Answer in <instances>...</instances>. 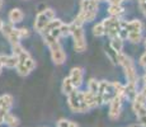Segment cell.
<instances>
[{
	"instance_id": "obj_5",
	"label": "cell",
	"mask_w": 146,
	"mask_h": 127,
	"mask_svg": "<svg viewBox=\"0 0 146 127\" xmlns=\"http://www.w3.org/2000/svg\"><path fill=\"white\" fill-rule=\"evenodd\" d=\"M116 95L117 93H116V89H114L113 83H109V81H106V80L99 81V93L97 94L98 106L109 103Z\"/></svg>"
},
{
	"instance_id": "obj_35",
	"label": "cell",
	"mask_w": 146,
	"mask_h": 127,
	"mask_svg": "<svg viewBox=\"0 0 146 127\" xmlns=\"http://www.w3.org/2000/svg\"><path fill=\"white\" fill-rule=\"evenodd\" d=\"M3 67H4V65H3V61H1V59H0V74H1V71H3Z\"/></svg>"
},
{
	"instance_id": "obj_24",
	"label": "cell",
	"mask_w": 146,
	"mask_h": 127,
	"mask_svg": "<svg viewBox=\"0 0 146 127\" xmlns=\"http://www.w3.org/2000/svg\"><path fill=\"white\" fill-rule=\"evenodd\" d=\"M106 53H107V56L109 57V60H111L112 63L118 64V56H119L121 52H117V51H114L111 46H108V47H106Z\"/></svg>"
},
{
	"instance_id": "obj_6",
	"label": "cell",
	"mask_w": 146,
	"mask_h": 127,
	"mask_svg": "<svg viewBox=\"0 0 146 127\" xmlns=\"http://www.w3.org/2000/svg\"><path fill=\"white\" fill-rule=\"evenodd\" d=\"M71 27V32L70 35L72 36L74 39V49L76 52H84L86 50V41H85V33H84L83 25H75L70 24Z\"/></svg>"
},
{
	"instance_id": "obj_19",
	"label": "cell",
	"mask_w": 146,
	"mask_h": 127,
	"mask_svg": "<svg viewBox=\"0 0 146 127\" xmlns=\"http://www.w3.org/2000/svg\"><path fill=\"white\" fill-rule=\"evenodd\" d=\"M84 98H85V102L86 104H88L89 108H95V107H98V102H97V95L93 94L92 92H89V90H85L84 92Z\"/></svg>"
},
{
	"instance_id": "obj_14",
	"label": "cell",
	"mask_w": 146,
	"mask_h": 127,
	"mask_svg": "<svg viewBox=\"0 0 146 127\" xmlns=\"http://www.w3.org/2000/svg\"><path fill=\"white\" fill-rule=\"evenodd\" d=\"M80 10L85 13H97L98 12V0H81Z\"/></svg>"
},
{
	"instance_id": "obj_39",
	"label": "cell",
	"mask_w": 146,
	"mask_h": 127,
	"mask_svg": "<svg viewBox=\"0 0 146 127\" xmlns=\"http://www.w3.org/2000/svg\"><path fill=\"white\" fill-rule=\"evenodd\" d=\"M100 1H109V3H112L113 0H100Z\"/></svg>"
},
{
	"instance_id": "obj_9",
	"label": "cell",
	"mask_w": 146,
	"mask_h": 127,
	"mask_svg": "<svg viewBox=\"0 0 146 127\" xmlns=\"http://www.w3.org/2000/svg\"><path fill=\"white\" fill-rule=\"evenodd\" d=\"M123 100L125 98L119 97V95H116L111 102H109V118L113 121L118 120L121 113H122V107H123Z\"/></svg>"
},
{
	"instance_id": "obj_34",
	"label": "cell",
	"mask_w": 146,
	"mask_h": 127,
	"mask_svg": "<svg viewBox=\"0 0 146 127\" xmlns=\"http://www.w3.org/2000/svg\"><path fill=\"white\" fill-rule=\"evenodd\" d=\"M122 1H125V0H113V1H112L111 4H121Z\"/></svg>"
},
{
	"instance_id": "obj_13",
	"label": "cell",
	"mask_w": 146,
	"mask_h": 127,
	"mask_svg": "<svg viewBox=\"0 0 146 127\" xmlns=\"http://www.w3.org/2000/svg\"><path fill=\"white\" fill-rule=\"evenodd\" d=\"M70 80L71 83L74 84V86L76 89H79L83 84V79H84V71L81 67H72L71 71H70V75H69Z\"/></svg>"
},
{
	"instance_id": "obj_7",
	"label": "cell",
	"mask_w": 146,
	"mask_h": 127,
	"mask_svg": "<svg viewBox=\"0 0 146 127\" xmlns=\"http://www.w3.org/2000/svg\"><path fill=\"white\" fill-rule=\"evenodd\" d=\"M56 18V13L55 10L51 9V8H47V9L42 10L41 13L37 14V17H36V21H35V29L37 31V32L42 33L43 32V29L48 25V23L51 21Z\"/></svg>"
},
{
	"instance_id": "obj_2",
	"label": "cell",
	"mask_w": 146,
	"mask_h": 127,
	"mask_svg": "<svg viewBox=\"0 0 146 127\" xmlns=\"http://www.w3.org/2000/svg\"><path fill=\"white\" fill-rule=\"evenodd\" d=\"M67 106H69L70 111L74 113H85L90 109L84 98V92L78 89H75L74 92L67 95Z\"/></svg>"
},
{
	"instance_id": "obj_10",
	"label": "cell",
	"mask_w": 146,
	"mask_h": 127,
	"mask_svg": "<svg viewBox=\"0 0 146 127\" xmlns=\"http://www.w3.org/2000/svg\"><path fill=\"white\" fill-rule=\"evenodd\" d=\"M3 35L4 37L8 39L12 45H15V43H19L21 41V33H19V28H15L13 25V23H8V24H4L1 29Z\"/></svg>"
},
{
	"instance_id": "obj_8",
	"label": "cell",
	"mask_w": 146,
	"mask_h": 127,
	"mask_svg": "<svg viewBox=\"0 0 146 127\" xmlns=\"http://www.w3.org/2000/svg\"><path fill=\"white\" fill-rule=\"evenodd\" d=\"M102 23L104 24L107 36H109L111 38L118 37L121 25H122V21H121L118 17H109V18H106Z\"/></svg>"
},
{
	"instance_id": "obj_29",
	"label": "cell",
	"mask_w": 146,
	"mask_h": 127,
	"mask_svg": "<svg viewBox=\"0 0 146 127\" xmlns=\"http://www.w3.org/2000/svg\"><path fill=\"white\" fill-rule=\"evenodd\" d=\"M132 102H136V103H141V104H146V97L142 94L141 92H139L136 94V97L133 98Z\"/></svg>"
},
{
	"instance_id": "obj_31",
	"label": "cell",
	"mask_w": 146,
	"mask_h": 127,
	"mask_svg": "<svg viewBox=\"0 0 146 127\" xmlns=\"http://www.w3.org/2000/svg\"><path fill=\"white\" fill-rule=\"evenodd\" d=\"M19 33H21V38H27L29 36V31L27 28H19Z\"/></svg>"
},
{
	"instance_id": "obj_12",
	"label": "cell",
	"mask_w": 146,
	"mask_h": 127,
	"mask_svg": "<svg viewBox=\"0 0 146 127\" xmlns=\"http://www.w3.org/2000/svg\"><path fill=\"white\" fill-rule=\"evenodd\" d=\"M132 111L135 112V114L137 116V118H139L140 126L144 127L146 125V104L132 102Z\"/></svg>"
},
{
	"instance_id": "obj_1",
	"label": "cell",
	"mask_w": 146,
	"mask_h": 127,
	"mask_svg": "<svg viewBox=\"0 0 146 127\" xmlns=\"http://www.w3.org/2000/svg\"><path fill=\"white\" fill-rule=\"evenodd\" d=\"M13 47V55L17 56L18 59V65H17V71L21 76H27L35 70L36 67V61L33 57L24 50V47L21 43L12 45Z\"/></svg>"
},
{
	"instance_id": "obj_38",
	"label": "cell",
	"mask_w": 146,
	"mask_h": 127,
	"mask_svg": "<svg viewBox=\"0 0 146 127\" xmlns=\"http://www.w3.org/2000/svg\"><path fill=\"white\" fill-rule=\"evenodd\" d=\"M126 127H141V126H140V123H139V125H130V126H126Z\"/></svg>"
},
{
	"instance_id": "obj_23",
	"label": "cell",
	"mask_w": 146,
	"mask_h": 127,
	"mask_svg": "<svg viewBox=\"0 0 146 127\" xmlns=\"http://www.w3.org/2000/svg\"><path fill=\"white\" fill-rule=\"evenodd\" d=\"M109 46H111L114 51H117V52H122V50H123V39L121 37L111 38V43H109Z\"/></svg>"
},
{
	"instance_id": "obj_26",
	"label": "cell",
	"mask_w": 146,
	"mask_h": 127,
	"mask_svg": "<svg viewBox=\"0 0 146 127\" xmlns=\"http://www.w3.org/2000/svg\"><path fill=\"white\" fill-rule=\"evenodd\" d=\"M93 35L95 37H102V36L106 35V28L103 23H98L93 27Z\"/></svg>"
},
{
	"instance_id": "obj_22",
	"label": "cell",
	"mask_w": 146,
	"mask_h": 127,
	"mask_svg": "<svg viewBox=\"0 0 146 127\" xmlns=\"http://www.w3.org/2000/svg\"><path fill=\"white\" fill-rule=\"evenodd\" d=\"M123 12H125V9L121 4H111L108 8V13L111 14V17H118L119 18V15H122Z\"/></svg>"
},
{
	"instance_id": "obj_30",
	"label": "cell",
	"mask_w": 146,
	"mask_h": 127,
	"mask_svg": "<svg viewBox=\"0 0 146 127\" xmlns=\"http://www.w3.org/2000/svg\"><path fill=\"white\" fill-rule=\"evenodd\" d=\"M137 3H139L140 10H141L142 14L146 17V0H137Z\"/></svg>"
},
{
	"instance_id": "obj_36",
	"label": "cell",
	"mask_w": 146,
	"mask_h": 127,
	"mask_svg": "<svg viewBox=\"0 0 146 127\" xmlns=\"http://www.w3.org/2000/svg\"><path fill=\"white\" fill-rule=\"evenodd\" d=\"M142 81H144V84H146V66H145V75L142 78Z\"/></svg>"
},
{
	"instance_id": "obj_15",
	"label": "cell",
	"mask_w": 146,
	"mask_h": 127,
	"mask_svg": "<svg viewBox=\"0 0 146 127\" xmlns=\"http://www.w3.org/2000/svg\"><path fill=\"white\" fill-rule=\"evenodd\" d=\"M13 107V97L10 94L0 95V111L10 112Z\"/></svg>"
},
{
	"instance_id": "obj_28",
	"label": "cell",
	"mask_w": 146,
	"mask_h": 127,
	"mask_svg": "<svg viewBox=\"0 0 146 127\" xmlns=\"http://www.w3.org/2000/svg\"><path fill=\"white\" fill-rule=\"evenodd\" d=\"M57 127H79V125L76 122H74V121H69L62 118V120H60L57 122Z\"/></svg>"
},
{
	"instance_id": "obj_16",
	"label": "cell",
	"mask_w": 146,
	"mask_h": 127,
	"mask_svg": "<svg viewBox=\"0 0 146 127\" xmlns=\"http://www.w3.org/2000/svg\"><path fill=\"white\" fill-rule=\"evenodd\" d=\"M9 21L10 23L15 24V23H21L22 21H23L24 18V13L22 12V9H19V8H14L9 12Z\"/></svg>"
},
{
	"instance_id": "obj_21",
	"label": "cell",
	"mask_w": 146,
	"mask_h": 127,
	"mask_svg": "<svg viewBox=\"0 0 146 127\" xmlns=\"http://www.w3.org/2000/svg\"><path fill=\"white\" fill-rule=\"evenodd\" d=\"M4 123L9 127H18L19 126V120H18V117H15L13 113L8 112L4 117Z\"/></svg>"
},
{
	"instance_id": "obj_37",
	"label": "cell",
	"mask_w": 146,
	"mask_h": 127,
	"mask_svg": "<svg viewBox=\"0 0 146 127\" xmlns=\"http://www.w3.org/2000/svg\"><path fill=\"white\" fill-rule=\"evenodd\" d=\"M3 27H4V22H3L1 19H0V31L3 29Z\"/></svg>"
},
{
	"instance_id": "obj_18",
	"label": "cell",
	"mask_w": 146,
	"mask_h": 127,
	"mask_svg": "<svg viewBox=\"0 0 146 127\" xmlns=\"http://www.w3.org/2000/svg\"><path fill=\"white\" fill-rule=\"evenodd\" d=\"M137 93H139L137 92V84L127 83L125 85V99H130L131 102H132Z\"/></svg>"
},
{
	"instance_id": "obj_27",
	"label": "cell",
	"mask_w": 146,
	"mask_h": 127,
	"mask_svg": "<svg viewBox=\"0 0 146 127\" xmlns=\"http://www.w3.org/2000/svg\"><path fill=\"white\" fill-rule=\"evenodd\" d=\"M127 39L132 43H139L142 39V32H130L127 36Z\"/></svg>"
},
{
	"instance_id": "obj_33",
	"label": "cell",
	"mask_w": 146,
	"mask_h": 127,
	"mask_svg": "<svg viewBox=\"0 0 146 127\" xmlns=\"http://www.w3.org/2000/svg\"><path fill=\"white\" fill-rule=\"evenodd\" d=\"M141 93H142V94H144L145 97H146V84H144V86H142V89H141Z\"/></svg>"
},
{
	"instance_id": "obj_40",
	"label": "cell",
	"mask_w": 146,
	"mask_h": 127,
	"mask_svg": "<svg viewBox=\"0 0 146 127\" xmlns=\"http://www.w3.org/2000/svg\"><path fill=\"white\" fill-rule=\"evenodd\" d=\"M144 127H146V125H145V126H144Z\"/></svg>"
},
{
	"instance_id": "obj_25",
	"label": "cell",
	"mask_w": 146,
	"mask_h": 127,
	"mask_svg": "<svg viewBox=\"0 0 146 127\" xmlns=\"http://www.w3.org/2000/svg\"><path fill=\"white\" fill-rule=\"evenodd\" d=\"M88 90L97 95L99 93V81L95 80V79H90L88 83Z\"/></svg>"
},
{
	"instance_id": "obj_17",
	"label": "cell",
	"mask_w": 146,
	"mask_h": 127,
	"mask_svg": "<svg viewBox=\"0 0 146 127\" xmlns=\"http://www.w3.org/2000/svg\"><path fill=\"white\" fill-rule=\"evenodd\" d=\"M0 59L3 61V65L9 69H14L18 65V59L14 55H0Z\"/></svg>"
},
{
	"instance_id": "obj_4",
	"label": "cell",
	"mask_w": 146,
	"mask_h": 127,
	"mask_svg": "<svg viewBox=\"0 0 146 127\" xmlns=\"http://www.w3.org/2000/svg\"><path fill=\"white\" fill-rule=\"evenodd\" d=\"M118 65H121L125 71L126 79H127V83H133L137 84V80H139V75L136 72V67H135V64L132 61V59L130 56L125 55L123 52L119 53L118 56Z\"/></svg>"
},
{
	"instance_id": "obj_3",
	"label": "cell",
	"mask_w": 146,
	"mask_h": 127,
	"mask_svg": "<svg viewBox=\"0 0 146 127\" xmlns=\"http://www.w3.org/2000/svg\"><path fill=\"white\" fill-rule=\"evenodd\" d=\"M61 24H62V22H61L60 19L55 18L53 21L50 22L48 25L43 29L42 33H43L44 43H46L47 46H51V45L58 42L60 37H62V36H61V29H60Z\"/></svg>"
},
{
	"instance_id": "obj_32",
	"label": "cell",
	"mask_w": 146,
	"mask_h": 127,
	"mask_svg": "<svg viewBox=\"0 0 146 127\" xmlns=\"http://www.w3.org/2000/svg\"><path fill=\"white\" fill-rule=\"evenodd\" d=\"M139 64L141 65L142 67H145V66H146V52L141 55V57H140V60H139Z\"/></svg>"
},
{
	"instance_id": "obj_11",
	"label": "cell",
	"mask_w": 146,
	"mask_h": 127,
	"mask_svg": "<svg viewBox=\"0 0 146 127\" xmlns=\"http://www.w3.org/2000/svg\"><path fill=\"white\" fill-rule=\"evenodd\" d=\"M50 47V51H51V59L53 61V64L56 65H62L66 60V53L64 51L62 46L60 45V42H56V43L51 45Z\"/></svg>"
},
{
	"instance_id": "obj_20",
	"label": "cell",
	"mask_w": 146,
	"mask_h": 127,
	"mask_svg": "<svg viewBox=\"0 0 146 127\" xmlns=\"http://www.w3.org/2000/svg\"><path fill=\"white\" fill-rule=\"evenodd\" d=\"M75 89H76V88H75L74 84L71 83V80H70L69 76H67V78H65V79L62 80V85H61V90H62L64 94L69 95L70 93H72Z\"/></svg>"
}]
</instances>
